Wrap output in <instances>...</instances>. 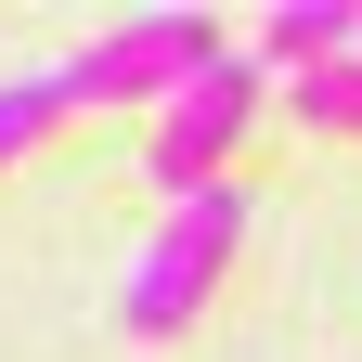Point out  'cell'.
<instances>
[{
  "label": "cell",
  "mask_w": 362,
  "mask_h": 362,
  "mask_svg": "<svg viewBox=\"0 0 362 362\" xmlns=\"http://www.w3.org/2000/svg\"><path fill=\"white\" fill-rule=\"evenodd\" d=\"M233 246H246V194H233V181L168 194V220L143 233V259H129V285H117V324L129 337H194V310L220 298Z\"/></svg>",
  "instance_id": "cell-1"
},
{
  "label": "cell",
  "mask_w": 362,
  "mask_h": 362,
  "mask_svg": "<svg viewBox=\"0 0 362 362\" xmlns=\"http://www.w3.org/2000/svg\"><path fill=\"white\" fill-rule=\"evenodd\" d=\"M233 39H220V13H129V26H104L78 65H52L65 78V104H168V90H194Z\"/></svg>",
  "instance_id": "cell-2"
},
{
  "label": "cell",
  "mask_w": 362,
  "mask_h": 362,
  "mask_svg": "<svg viewBox=\"0 0 362 362\" xmlns=\"http://www.w3.org/2000/svg\"><path fill=\"white\" fill-rule=\"evenodd\" d=\"M259 104H272L259 52H220L194 90H168V104H156V181H168V194H207V181L233 168V143L259 129Z\"/></svg>",
  "instance_id": "cell-3"
},
{
  "label": "cell",
  "mask_w": 362,
  "mask_h": 362,
  "mask_svg": "<svg viewBox=\"0 0 362 362\" xmlns=\"http://www.w3.org/2000/svg\"><path fill=\"white\" fill-rule=\"evenodd\" d=\"M362 52V0H272L259 13V78H310Z\"/></svg>",
  "instance_id": "cell-4"
},
{
  "label": "cell",
  "mask_w": 362,
  "mask_h": 362,
  "mask_svg": "<svg viewBox=\"0 0 362 362\" xmlns=\"http://www.w3.org/2000/svg\"><path fill=\"white\" fill-rule=\"evenodd\" d=\"M65 117H78V104H65V78H0V168H13V156H39Z\"/></svg>",
  "instance_id": "cell-5"
},
{
  "label": "cell",
  "mask_w": 362,
  "mask_h": 362,
  "mask_svg": "<svg viewBox=\"0 0 362 362\" xmlns=\"http://www.w3.org/2000/svg\"><path fill=\"white\" fill-rule=\"evenodd\" d=\"M285 104H298V129H349V143H362V52H349V65L285 78Z\"/></svg>",
  "instance_id": "cell-6"
}]
</instances>
